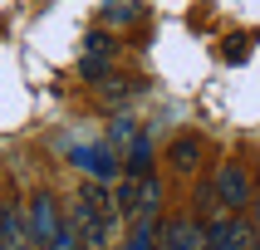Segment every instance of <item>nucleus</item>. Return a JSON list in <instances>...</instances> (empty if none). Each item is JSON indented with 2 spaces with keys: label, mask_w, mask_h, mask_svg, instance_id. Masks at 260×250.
I'll use <instances>...</instances> for the list:
<instances>
[{
  "label": "nucleus",
  "mask_w": 260,
  "mask_h": 250,
  "mask_svg": "<svg viewBox=\"0 0 260 250\" xmlns=\"http://www.w3.org/2000/svg\"><path fill=\"white\" fill-rule=\"evenodd\" d=\"M118 201H113V191L108 187H84L79 191V201H74V226H79V240H84L88 250H103L108 245V231L118 226Z\"/></svg>",
  "instance_id": "1"
},
{
  "label": "nucleus",
  "mask_w": 260,
  "mask_h": 250,
  "mask_svg": "<svg viewBox=\"0 0 260 250\" xmlns=\"http://www.w3.org/2000/svg\"><path fill=\"white\" fill-rule=\"evenodd\" d=\"M206 250H260L255 221H241L236 211L216 216L211 226H206Z\"/></svg>",
  "instance_id": "2"
},
{
  "label": "nucleus",
  "mask_w": 260,
  "mask_h": 250,
  "mask_svg": "<svg viewBox=\"0 0 260 250\" xmlns=\"http://www.w3.org/2000/svg\"><path fill=\"white\" fill-rule=\"evenodd\" d=\"M25 221H29V245H44V250H49V240H54V231H59V206H54V196H49V191H35Z\"/></svg>",
  "instance_id": "3"
},
{
  "label": "nucleus",
  "mask_w": 260,
  "mask_h": 250,
  "mask_svg": "<svg viewBox=\"0 0 260 250\" xmlns=\"http://www.w3.org/2000/svg\"><path fill=\"white\" fill-rule=\"evenodd\" d=\"M211 187H216L221 206L226 211H241V206L250 201V176L236 167V162H226V167H216V176H211Z\"/></svg>",
  "instance_id": "4"
},
{
  "label": "nucleus",
  "mask_w": 260,
  "mask_h": 250,
  "mask_svg": "<svg viewBox=\"0 0 260 250\" xmlns=\"http://www.w3.org/2000/svg\"><path fill=\"white\" fill-rule=\"evenodd\" d=\"M0 250H29V221L20 201H0Z\"/></svg>",
  "instance_id": "5"
},
{
  "label": "nucleus",
  "mask_w": 260,
  "mask_h": 250,
  "mask_svg": "<svg viewBox=\"0 0 260 250\" xmlns=\"http://www.w3.org/2000/svg\"><path fill=\"white\" fill-rule=\"evenodd\" d=\"M162 250H206V226L202 221H162Z\"/></svg>",
  "instance_id": "6"
},
{
  "label": "nucleus",
  "mask_w": 260,
  "mask_h": 250,
  "mask_svg": "<svg viewBox=\"0 0 260 250\" xmlns=\"http://www.w3.org/2000/svg\"><path fill=\"white\" fill-rule=\"evenodd\" d=\"M167 162H172V172H197V162H202V142L197 137H177L167 147Z\"/></svg>",
  "instance_id": "7"
},
{
  "label": "nucleus",
  "mask_w": 260,
  "mask_h": 250,
  "mask_svg": "<svg viewBox=\"0 0 260 250\" xmlns=\"http://www.w3.org/2000/svg\"><path fill=\"white\" fill-rule=\"evenodd\" d=\"M157 206H162V187H157V182H143V196H138V226H157Z\"/></svg>",
  "instance_id": "8"
},
{
  "label": "nucleus",
  "mask_w": 260,
  "mask_h": 250,
  "mask_svg": "<svg viewBox=\"0 0 260 250\" xmlns=\"http://www.w3.org/2000/svg\"><path fill=\"white\" fill-rule=\"evenodd\" d=\"M138 15H143V0H108L103 5V20L108 25H133Z\"/></svg>",
  "instance_id": "9"
},
{
  "label": "nucleus",
  "mask_w": 260,
  "mask_h": 250,
  "mask_svg": "<svg viewBox=\"0 0 260 250\" xmlns=\"http://www.w3.org/2000/svg\"><path fill=\"white\" fill-rule=\"evenodd\" d=\"M147 167H152V142H147V137H133V147H128V176H147Z\"/></svg>",
  "instance_id": "10"
},
{
  "label": "nucleus",
  "mask_w": 260,
  "mask_h": 250,
  "mask_svg": "<svg viewBox=\"0 0 260 250\" xmlns=\"http://www.w3.org/2000/svg\"><path fill=\"white\" fill-rule=\"evenodd\" d=\"M138 196H143V176H128L123 187H118V216H138Z\"/></svg>",
  "instance_id": "11"
},
{
  "label": "nucleus",
  "mask_w": 260,
  "mask_h": 250,
  "mask_svg": "<svg viewBox=\"0 0 260 250\" xmlns=\"http://www.w3.org/2000/svg\"><path fill=\"white\" fill-rule=\"evenodd\" d=\"M49 250H79V226H74V216L59 221V231H54V240H49Z\"/></svg>",
  "instance_id": "12"
},
{
  "label": "nucleus",
  "mask_w": 260,
  "mask_h": 250,
  "mask_svg": "<svg viewBox=\"0 0 260 250\" xmlns=\"http://www.w3.org/2000/svg\"><path fill=\"white\" fill-rule=\"evenodd\" d=\"M79 74H84L88 84H103V74H108V59H103V54H84V59H79Z\"/></svg>",
  "instance_id": "13"
},
{
  "label": "nucleus",
  "mask_w": 260,
  "mask_h": 250,
  "mask_svg": "<svg viewBox=\"0 0 260 250\" xmlns=\"http://www.w3.org/2000/svg\"><path fill=\"white\" fill-rule=\"evenodd\" d=\"M113 49L118 44L108 40V34H88V44H84V54H103V59H113Z\"/></svg>",
  "instance_id": "14"
},
{
  "label": "nucleus",
  "mask_w": 260,
  "mask_h": 250,
  "mask_svg": "<svg viewBox=\"0 0 260 250\" xmlns=\"http://www.w3.org/2000/svg\"><path fill=\"white\" fill-rule=\"evenodd\" d=\"M128 250H157V245H152V226H138L133 240H128Z\"/></svg>",
  "instance_id": "15"
},
{
  "label": "nucleus",
  "mask_w": 260,
  "mask_h": 250,
  "mask_svg": "<svg viewBox=\"0 0 260 250\" xmlns=\"http://www.w3.org/2000/svg\"><path fill=\"white\" fill-rule=\"evenodd\" d=\"M255 235H260V201H255Z\"/></svg>",
  "instance_id": "16"
}]
</instances>
